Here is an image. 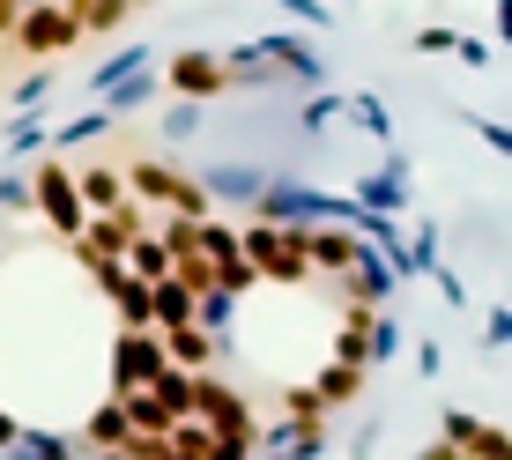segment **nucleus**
<instances>
[{
  "label": "nucleus",
  "mask_w": 512,
  "mask_h": 460,
  "mask_svg": "<svg viewBox=\"0 0 512 460\" xmlns=\"http://www.w3.org/2000/svg\"><path fill=\"white\" fill-rule=\"evenodd\" d=\"M498 30H505V45H512V0H498Z\"/></svg>",
  "instance_id": "nucleus-3"
},
{
  "label": "nucleus",
  "mask_w": 512,
  "mask_h": 460,
  "mask_svg": "<svg viewBox=\"0 0 512 460\" xmlns=\"http://www.w3.org/2000/svg\"><path fill=\"white\" fill-rule=\"evenodd\" d=\"M475 134H483L490 149H505V156H512V127H498V119H475Z\"/></svg>",
  "instance_id": "nucleus-1"
},
{
  "label": "nucleus",
  "mask_w": 512,
  "mask_h": 460,
  "mask_svg": "<svg viewBox=\"0 0 512 460\" xmlns=\"http://www.w3.org/2000/svg\"><path fill=\"white\" fill-rule=\"evenodd\" d=\"M490 342H512V312H490Z\"/></svg>",
  "instance_id": "nucleus-2"
}]
</instances>
